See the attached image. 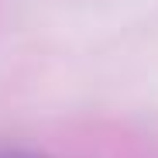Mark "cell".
I'll list each match as a JSON object with an SVG mask.
<instances>
[{
  "instance_id": "1",
  "label": "cell",
  "mask_w": 158,
  "mask_h": 158,
  "mask_svg": "<svg viewBox=\"0 0 158 158\" xmlns=\"http://www.w3.org/2000/svg\"><path fill=\"white\" fill-rule=\"evenodd\" d=\"M0 158H55V155L31 151V148H10V144H0Z\"/></svg>"
}]
</instances>
